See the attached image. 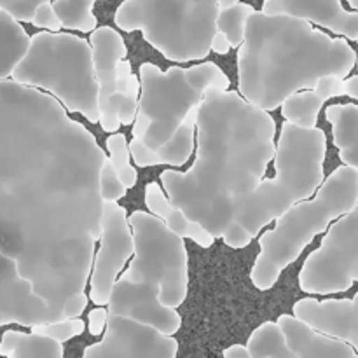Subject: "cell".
Returning a JSON list of instances; mask_svg holds the SVG:
<instances>
[{
    "mask_svg": "<svg viewBox=\"0 0 358 358\" xmlns=\"http://www.w3.org/2000/svg\"><path fill=\"white\" fill-rule=\"evenodd\" d=\"M346 215V212L339 213L329 220L325 229L315 234L278 273L269 289H259L252 273L262 254V238L278 226V219L266 222L240 247L224 236H215L210 245L185 236L187 292L175 308L180 315V327L170 334L178 343L177 357H224L231 346H247L252 334L266 322L280 324L283 317H297L301 301H352L348 289L320 294L301 285L308 259L324 247L332 227Z\"/></svg>",
    "mask_w": 358,
    "mask_h": 358,
    "instance_id": "1",
    "label": "cell"
},
{
    "mask_svg": "<svg viewBox=\"0 0 358 358\" xmlns=\"http://www.w3.org/2000/svg\"><path fill=\"white\" fill-rule=\"evenodd\" d=\"M220 0H126L117 23L126 30H201L210 41L217 34Z\"/></svg>",
    "mask_w": 358,
    "mask_h": 358,
    "instance_id": "2",
    "label": "cell"
},
{
    "mask_svg": "<svg viewBox=\"0 0 358 358\" xmlns=\"http://www.w3.org/2000/svg\"><path fill=\"white\" fill-rule=\"evenodd\" d=\"M126 343L128 346L122 352V357H177L178 352V343L170 334H161L159 329L154 325L147 327L121 315L108 313L103 341L91 346L86 357H119Z\"/></svg>",
    "mask_w": 358,
    "mask_h": 358,
    "instance_id": "3",
    "label": "cell"
},
{
    "mask_svg": "<svg viewBox=\"0 0 358 358\" xmlns=\"http://www.w3.org/2000/svg\"><path fill=\"white\" fill-rule=\"evenodd\" d=\"M107 231L103 236H98L93 243V257L94 261V278H93V292L100 289V297L103 301L110 299L112 289L115 285L119 271L124 268L128 259L131 257L133 243L129 238L128 220H126L124 210L114 201V205H107Z\"/></svg>",
    "mask_w": 358,
    "mask_h": 358,
    "instance_id": "4",
    "label": "cell"
},
{
    "mask_svg": "<svg viewBox=\"0 0 358 358\" xmlns=\"http://www.w3.org/2000/svg\"><path fill=\"white\" fill-rule=\"evenodd\" d=\"M161 292L159 285L147 282H135V280L122 278L115 282L112 289L110 315L135 318V320L150 324L161 332L177 331L180 327V315L177 310H168L157 301V294Z\"/></svg>",
    "mask_w": 358,
    "mask_h": 358,
    "instance_id": "5",
    "label": "cell"
},
{
    "mask_svg": "<svg viewBox=\"0 0 358 358\" xmlns=\"http://www.w3.org/2000/svg\"><path fill=\"white\" fill-rule=\"evenodd\" d=\"M199 156V122H194V145H192V152L191 156L187 157V161L182 164L177 163H170V161H163V163H150V164H140L136 163L135 156L133 152H129V163L131 166L135 168L136 171V182L131 185V187L126 189V194L122 196L121 199H117V205L124 210L126 220H128V226L133 233V215L138 212L142 213H149V215H156L154 210L149 206V201H147V191H149L150 185L156 184L159 187V191L163 192L164 198L170 199L171 196L168 192L166 185H164L163 180V173L166 171H171V173L177 175H185L187 171L192 170V166L196 164ZM159 217V215H157Z\"/></svg>",
    "mask_w": 358,
    "mask_h": 358,
    "instance_id": "6",
    "label": "cell"
},
{
    "mask_svg": "<svg viewBox=\"0 0 358 358\" xmlns=\"http://www.w3.org/2000/svg\"><path fill=\"white\" fill-rule=\"evenodd\" d=\"M264 13L303 17L346 35L358 31V13H348L341 0H266Z\"/></svg>",
    "mask_w": 358,
    "mask_h": 358,
    "instance_id": "7",
    "label": "cell"
},
{
    "mask_svg": "<svg viewBox=\"0 0 358 358\" xmlns=\"http://www.w3.org/2000/svg\"><path fill=\"white\" fill-rule=\"evenodd\" d=\"M94 69L100 80V108L117 91L119 63L126 55L122 37L110 27L98 28L93 35Z\"/></svg>",
    "mask_w": 358,
    "mask_h": 358,
    "instance_id": "8",
    "label": "cell"
},
{
    "mask_svg": "<svg viewBox=\"0 0 358 358\" xmlns=\"http://www.w3.org/2000/svg\"><path fill=\"white\" fill-rule=\"evenodd\" d=\"M30 38L20 20L0 10V79H9L16 70L20 59L27 55Z\"/></svg>",
    "mask_w": 358,
    "mask_h": 358,
    "instance_id": "9",
    "label": "cell"
},
{
    "mask_svg": "<svg viewBox=\"0 0 358 358\" xmlns=\"http://www.w3.org/2000/svg\"><path fill=\"white\" fill-rule=\"evenodd\" d=\"M6 334L13 339V348L7 350L2 358L13 357V358H35V357H48V358H59L63 357V345L56 341L55 338L42 332H16V331H3L0 336Z\"/></svg>",
    "mask_w": 358,
    "mask_h": 358,
    "instance_id": "10",
    "label": "cell"
},
{
    "mask_svg": "<svg viewBox=\"0 0 358 358\" xmlns=\"http://www.w3.org/2000/svg\"><path fill=\"white\" fill-rule=\"evenodd\" d=\"M322 105H324V100H322L315 87H301V90H297L296 93L287 98L283 110H285L289 122L310 129L315 128V124H317V117Z\"/></svg>",
    "mask_w": 358,
    "mask_h": 358,
    "instance_id": "11",
    "label": "cell"
},
{
    "mask_svg": "<svg viewBox=\"0 0 358 358\" xmlns=\"http://www.w3.org/2000/svg\"><path fill=\"white\" fill-rule=\"evenodd\" d=\"M248 352L252 357H296L283 343L280 324L266 322L248 339Z\"/></svg>",
    "mask_w": 358,
    "mask_h": 358,
    "instance_id": "12",
    "label": "cell"
},
{
    "mask_svg": "<svg viewBox=\"0 0 358 358\" xmlns=\"http://www.w3.org/2000/svg\"><path fill=\"white\" fill-rule=\"evenodd\" d=\"M96 0H51L63 27L76 30H96L93 6Z\"/></svg>",
    "mask_w": 358,
    "mask_h": 358,
    "instance_id": "13",
    "label": "cell"
},
{
    "mask_svg": "<svg viewBox=\"0 0 358 358\" xmlns=\"http://www.w3.org/2000/svg\"><path fill=\"white\" fill-rule=\"evenodd\" d=\"M254 13L245 2H236L233 6L222 7L217 17V28L222 31L233 45L245 44V30H247L248 16Z\"/></svg>",
    "mask_w": 358,
    "mask_h": 358,
    "instance_id": "14",
    "label": "cell"
},
{
    "mask_svg": "<svg viewBox=\"0 0 358 358\" xmlns=\"http://www.w3.org/2000/svg\"><path fill=\"white\" fill-rule=\"evenodd\" d=\"M126 189L128 185L122 182V178L119 177L117 170L114 168L110 159L105 161V164L100 170V194L105 201H117L122 196L126 194Z\"/></svg>",
    "mask_w": 358,
    "mask_h": 358,
    "instance_id": "15",
    "label": "cell"
},
{
    "mask_svg": "<svg viewBox=\"0 0 358 358\" xmlns=\"http://www.w3.org/2000/svg\"><path fill=\"white\" fill-rule=\"evenodd\" d=\"M45 2H51V0H0V6L3 10L13 14L16 20L34 21L38 6Z\"/></svg>",
    "mask_w": 358,
    "mask_h": 358,
    "instance_id": "16",
    "label": "cell"
},
{
    "mask_svg": "<svg viewBox=\"0 0 358 358\" xmlns=\"http://www.w3.org/2000/svg\"><path fill=\"white\" fill-rule=\"evenodd\" d=\"M34 23L41 24V27L49 28V30H59L63 27L62 20L56 14L55 6L51 2H45L42 6H38L37 13L34 16Z\"/></svg>",
    "mask_w": 358,
    "mask_h": 358,
    "instance_id": "17",
    "label": "cell"
},
{
    "mask_svg": "<svg viewBox=\"0 0 358 358\" xmlns=\"http://www.w3.org/2000/svg\"><path fill=\"white\" fill-rule=\"evenodd\" d=\"M345 84L346 83L343 80V77L339 79V77L331 76V77H324L322 80H318V84L315 90H317V93L320 94L322 100L325 101V100H329V98L336 96V94L343 93V86H345Z\"/></svg>",
    "mask_w": 358,
    "mask_h": 358,
    "instance_id": "18",
    "label": "cell"
},
{
    "mask_svg": "<svg viewBox=\"0 0 358 358\" xmlns=\"http://www.w3.org/2000/svg\"><path fill=\"white\" fill-rule=\"evenodd\" d=\"M250 358V352H248V346H243V345H234L231 346V348H227L226 352H224V358Z\"/></svg>",
    "mask_w": 358,
    "mask_h": 358,
    "instance_id": "19",
    "label": "cell"
},
{
    "mask_svg": "<svg viewBox=\"0 0 358 358\" xmlns=\"http://www.w3.org/2000/svg\"><path fill=\"white\" fill-rule=\"evenodd\" d=\"M240 2V0H220V7H227V6H233V3Z\"/></svg>",
    "mask_w": 358,
    "mask_h": 358,
    "instance_id": "20",
    "label": "cell"
},
{
    "mask_svg": "<svg viewBox=\"0 0 358 358\" xmlns=\"http://www.w3.org/2000/svg\"><path fill=\"white\" fill-rule=\"evenodd\" d=\"M348 2H350V3H352V6H353V7H355V9L358 10V0H348Z\"/></svg>",
    "mask_w": 358,
    "mask_h": 358,
    "instance_id": "21",
    "label": "cell"
},
{
    "mask_svg": "<svg viewBox=\"0 0 358 358\" xmlns=\"http://www.w3.org/2000/svg\"><path fill=\"white\" fill-rule=\"evenodd\" d=\"M357 203H358V198H357Z\"/></svg>",
    "mask_w": 358,
    "mask_h": 358,
    "instance_id": "22",
    "label": "cell"
}]
</instances>
